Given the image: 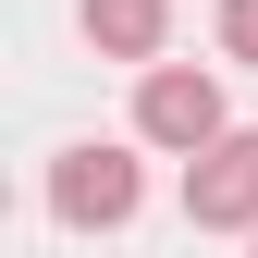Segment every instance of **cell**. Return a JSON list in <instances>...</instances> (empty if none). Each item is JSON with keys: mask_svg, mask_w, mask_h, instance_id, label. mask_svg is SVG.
I'll use <instances>...</instances> for the list:
<instances>
[{"mask_svg": "<svg viewBox=\"0 0 258 258\" xmlns=\"http://www.w3.org/2000/svg\"><path fill=\"white\" fill-rule=\"evenodd\" d=\"M221 49H234L246 74H258V0H221Z\"/></svg>", "mask_w": 258, "mask_h": 258, "instance_id": "5b68a950", "label": "cell"}, {"mask_svg": "<svg viewBox=\"0 0 258 258\" xmlns=\"http://www.w3.org/2000/svg\"><path fill=\"white\" fill-rule=\"evenodd\" d=\"M136 197H148V160H136V148H99V136H86V148H61V160H49V209L74 221V234L136 221Z\"/></svg>", "mask_w": 258, "mask_h": 258, "instance_id": "6da1fadb", "label": "cell"}, {"mask_svg": "<svg viewBox=\"0 0 258 258\" xmlns=\"http://www.w3.org/2000/svg\"><path fill=\"white\" fill-rule=\"evenodd\" d=\"M86 37H99V61H160L172 0H86Z\"/></svg>", "mask_w": 258, "mask_h": 258, "instance_id": "277c9868", "label": "cell"}, {"mask_svg": "<svg viewBox=\"0 0 258 258\" xmlns=\"http://www.w3.org/2000/svg\"><path fill=\"white\" fill-rule=\"evenodd\" d=\"M184 221H197V234H258V136L246 123L184 160Z\"/></svg>", "mask_w": 258, "mask_h": 258, "instance_id": "3957f363", "label": "cell"}, {"mask_svg": "<svg viewBox=\"0 0 258 258\" xmlns=\"http://www.w3.org/2000/svg\"><path fill=\"white\" fill-rule=\"evenodd\" d=\"M136 136L197 160V148H221V136H234V123H221V86L197 74V61H148V74H136Z\"/></svg>", "mask_w": 258, "mask_h": 258, "instance_id": "7a4b0ae2", "label": "cell"}]
</instances>
